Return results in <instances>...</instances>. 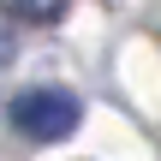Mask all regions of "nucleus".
Listing matches in <instances>:
<instances>
[{
  "label": "nucleus",
  "instance_id": "obj_1",
  "mask_svg": "<svg viewBox=\"0 0 161 161\" xmlns=\"http://www.w3.org/2000/svg\"><path fill=\"white\" fill-rule=\"evenodd\" d=\"M12 125L24 137H36V143H66L78 131V102L66 90H24L12 102Z\"/></svg>",
  "mask_w": 161,
  "mask_h": 161
},
{
  "label": "nucleus",
  "instance_id": "obj_2",
  "mask_svg": "<svg viewBox=\"0 0 161 161\" xmlns=\"http://www.w3.org/2000/svg\"><path fill=\"white\" fill-rule=\"evenodd\" d=\"M0 12L12 24H54L66 12V0H0Z\"/></svg>",
  "mask_w": 161,
  "mask_h": 161
},
{
  "label": "nucleus",
  "instance_id": "obj_3",
  "mask_svg": "<svg viewBox=\"0 0 161 161\" xmlns=\"http://www.w3.org/2000/svg\"><path fill=\"white\" fill-rule=\"evenodd\" d=\"M12 54H18V36H12V18H6V12H0V66H6V60H12Z\"/></svg>",
  "mask_w": 161,
  "mask_h": 161
}]
</instances>
